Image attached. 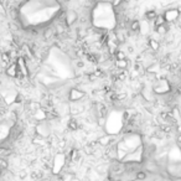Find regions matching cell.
Returning <instances> with one entry per match:
<instances>
[{"mask_svg": "<svg viewBox=\"0 0 181 181\" xmlns=\"http://www.w3.org/2000/svg\"><path fill=\"white\" fill-rule=\"evenodd\" d=\"M63 20H65V24L66 26L70 27L75 24L77 20H78V14L76 10H67L63 15Z\"/></svg>", "mask_w": 181, "mask_h": 181, "instance_id": "cell-5", "label": "cell"}, {"mask_svg": "<svg viewBox=\"0 0 181 181\" xmlns=\"http://www.w3.org/2000/svg\"><path fill=\"white\" fill-rule=\"evenodd\" d=\"M149 47L151 48V50H154V51H158L159 47H160V42L156 39L151 37V39H149Z\"/></svg>", "mask_w": 181, "mask_h": 181, "instance_id": "cell-9", "label": "cell"}, {"mask_svg": "<svg viewBox=\"0 0 181 181\" xmlns=\"http://www.w3.org/2000/svg\"><path fill=\"white\" fill-rule=\"evenodd\" d=\"M26 175H27V174H26V171H25V170H22V171H20V172H19V177H20V179H25V177H26Z\"/></svg>", "mask_w": 181, "mask_h": 181, "instance_id": "cell-14", "label": "cell"}, {"mask_svg": "<svg viewBox=\"0 0 181 181\" xmlns=\"http://www.w3.org/2000/svg\"><path fill=\"white\" fill-rule=\"evenodd\" d=\"M35 134L40 138H44V139H46L51 135V125H50V123H48V120L37 123L36 127H35Z\"/></svg>", "mask_w": 181, "mask_h": 181, "instance_id": "cell-2", "label": "cell"}, {"mask_svg": "<svg viewBox=\"0 0 181 181\" xmlns=\"http://www.w3.org/2000/svg\"><path fill=\"white\" fill-rule=\"evenodd\" d=\"M68 128H70L71 130H77V129L79 128L78 122H77L75 118H71V119L68 120Z\"/></svg>", "mask_w": 181, "mask_h": 181, "instance_id": "cell-13", "label": "cell"}, {"mask_svg": "<svg viewBox=\"0 0 181 181\" xmlns=\"http://www.w3.org/2000/svg\"><path fill=\"white\" fill-rule=\"evenodd\" d=\"M156 16H158V14H156L155 10H149V11L145 13V19H146V21H154Z\"/></svg>", "mask_w": 181, "mask_h": 181, "instance_id": "cell-11", "label": "cell"}, {"mask_svg": "<svg viewBox=\"0 0 181 181\" xmlns=\"http://www.w3.org/2000/svg\"><path fill=\"white\" fill-rule=\"evenodd\" d=\"M153 22H154V26H155V27L161 26V25H164V24H166L165 20H164V16H162V15H158Z\"/></svg>", "mask_w": 181, "mask_h": 181, "instance_id": "cell-12", "label": "cell"}, {"mask_svg": "<svg viewBox=\"0 0 181 181\" xmlns=\"http://www.w3.org/2000/svg\"><path fill=\"white\" fill-rule=\"evenodd\" d=\"M151 89H153V93L164 96V94L169 93L171 90V85H170V82L166 78H160V79H156L154 82Z\"/></svg>", "mask_w": 181, "mask_h": 181, "instance_id": "cell-1", "label": "cell"}, {"mask_svg": "<svg viewBox=\"0 0 181 181\" xmlns=\"http://www.w3.org/2000/svg\"><path fill=\"white\" fill-rule=\"evenodd\" d=\"M85 96L86 94H85L83 90H81L77 87H73L68 90V99L71 102H81L85 98Z\"/></svg>", "mask_w": 181, "mask_h": 181, "instance_id": "cell-4", "label": "cell"}, {"mask_svg": "<svg viewBox=\"0 0 181 181\" xmlns=\"http://www.w3.org/2000/svg\"><path fill=\"white\" fill-rule=\"evenodd\" d=\"M129 30L131 32H139L140 31V21L139 20H131L130 25H129Z\"/></svg>", "mask_w": 181, "mask_h": 181, "instance_id": "cell-8", "label": "cell"}, {"mask_svg": "<svg viewBox=\"0 0 181 181\" xmlns=\"http://www.w3.org/2000/svg\"><path fill=\"white\" fill-rule=\"evenodd\" d=\"M116 67L119 70H127L128 66H129V61L127 59H123V60H116Z\"/></svg>", "mask_w": 181, "mask_h": 181, "instance_id": "cell-7", "label": "cell"}, {"mask_svg": "<svg viewBox=\"0 0 181 181\" xmlns=\"http://www.w3.org/2000/svg\"><path fill=\"white\" fill-rule=\"evenodd\" d=\"M4 75L6 77L11 78V79L16 78V76H18V66H16V62H13V63H10L9 66H7V67L5 68V71H4Z\"/></svg>", "mask_w": 181, "mask_h": 181, "instance_id": "cell-6", "label": "cell"}, {"mask_svg": "<svg viewBox=\"0 0 181 181\" xmlns=\"http://www.w3.org/2000/svg\"><path fill=\"white\" fill-rule=\"evenodd\" d=\"M146 177H148V172L145 170H138L135 172V179L139 181H144L146 180Z\"/></svg>", "mask_w": 181, "mask_h": 181, "instance_id": "cell-10", "label": "cell"}, {"mask_svg": "<svg viewBox=\"0 0 181 181\" xmlns=\"http://www.w3.org/2000/svg\"><path fill=\"white\" fill-rule=\"evenodd\" d=\"M164 20H165L166 24H170V22H174L176 20L180 19L181 16V11L177 9V7H174V9H168L165 10V13H164Z\"/></svg>", "mask_w": 181, "mask_h": 181, "instance_id": "cell-3", "label": "cell"}]
</instances>
